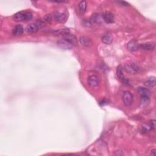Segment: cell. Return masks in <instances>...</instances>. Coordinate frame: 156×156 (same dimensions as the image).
<instances>
[{
  "mask_svg": "<svg viewBox=\"0 0 156 156\" xmlns=\"http://www.w3.org/2000/svg\"><path fill=\"white\" fill-rule=\"evenodd\" d=\"M32 19V14L31 12H20L15 14L13 19L15 21H21L24 20H30Z\"/></svg>",
  "mask_w": 156,
  "mask_h": 156,
  "instance_id": "cell-1",
  "label": "cell"
},
{
  "mask_svg": "<svg viewBox=\"0 0 156 156\" xmlns=\"http://www.w3.org/2000/svg\"><path fill=\"white\" fill-rule=\"evenodd\" d=\"M124 69L129 74H136L140 71V67L136 63L133 62L126 63L124 65Z\"/></svg>",
  "mask_w": 156,
  "mask_h": 156,
  "instance_id": "cell-2",
  "label": "cell"
},
{
  "mask_svg": "<svg viewBox=\"0 0 156 156\" xmlns=\"http://www.w3.org/2000/svg\"><path fill=\"white\" fill-rule=\"evenodd\" d=\"M123 101L126 106H131L133 102V96L129 91H125L123 96Z\"/></svg>",
  "mask_w": 156,
  "mask_h": 156,
  "instance_id": "cell-3",
  "label": "cell"
},
{
  "mask_svg": "<svg viewBox=\"0 0 156 156\" xmlns=\"http://www.w3.org/2000/svg\"><path fill=\"white\" fill-rule=\"evenodd\" d=\"M117 75L118 78V79L120 80V81L121 82H123V84L127 85L129 84V80L128 79H127L125 78L124 75L123 74V67L121 66H118L117 70Z\"/></svg>",
  "mask_w": 156,
  "mask_h": 156,
  "instance_id": "cell-4",
  "label": "cell"
},
{
  "mask_svg": "<svg viewBox=\"0 0 156 156\" xmlns=\"http://www.w3.org/2000/svg\"><path fill=\"white\" fill-rule=\"evenodd\" d=\"M88 84L91 87L95 88L99 85L100 84V79L96 75H92L90 76L87 80Z\"/></svg>",
  "mask_w": 156,
  "mask_h": 156,
  "instance_id": "cell-5",
  "label": "cell"
},
{
  "mask_svg": "<svg viewBox=\"0 0 156 156\" xmlns=\"http://www.w3.org/2000/svg\"><path fill=\"white\" fill-rule=\"evenodd\" d=\"M57 44L59 47L63 49H70L72 48L73 45L67 42L65 39L59 40L57 42Z\"/></svg>",
  "mask_w": 156,
  "mask_h": 156,
  "instance_id": "cell-6",
  "label": "cell"
},
{
  "mask_svg": "<svg viewBox=\"0 0 156 156\" xmlns=\"http://www.w3.org/2000/svg\"><path fill=\"white\" fill-rule=\"evenodd\" d=\"M138 93L141 96V98H149L151 95V91L148 89L144 87H138L137 90Z\"/></svg>",
  "mask_w": 156,
  "mask_h": 156,
  "instance_id": "cell-7",
  "label": "cell"
},
{
  "mask_svg": "<svg viewBox=\"0 0 156 156\" xmlns=\"http://www.w3.org/2000/svg\"><path fill=\"white\" fill-rule=\"evenodd\" d=\"M63 37L65 40L71 43L73 46H76L78 45V39L74 36L71 35L70 34H68L63 36Z\"/></svg>",
  "mask_w": 156,
  "mask_h": 156,
  "instance_id": "cell-8",
  "label": "cell"
},
{
  "mask_svg": "<svg viewBox=\"0 0 156 156\" xmlns=\"http://www.w3.org/2000/svg\"><path fill=\"white\" fill-rule=\"evenodd\" d=\"M102 19L107 24H111L114 22V16L111 12H106L102 15Z\"/></svg>",
  "mask_w": 156,
  "mask_h": 156,
  "instance_id": "cell-9",
  "label": "cell"
},
{
  "mask_svg": "<svg viewBox=\"0 0 156 156\" xmlns=\"http://www.w3.org/2000/svg\"><path fill=\"white\" fill-rule=\"evenodd\" d=\"M155 43L153 42H148L145 43H142L141 45H139V49H143V50H147L150 51L153 50L155 48Z\"/></svg>",
  "mask_w": 156,
  "mask_h": 156,
  "instance_id": "cell-10",
  "label": "cell"
},
{
  "mask_svg": "<svg viewBox=\"0 0 156 156\" xmlns=\"http://www.w3.org/2000/svg\"><path fill=\"white\" fill-rule=\"evenodd\" d=\"M79 42L82 45L86 47H89L92 45L91 40L87 37L86 36H81L79 38Z\"/></svg>",
  "mask_w": 156,
  "mask_h": 156,
  "instance_id": "cell-11",
  "label": "cell"
},
{
  "mask_svg": "<svg viewBox=\"0 0 156 156\" xmlns=\"http://www.w3.org/2000/svg\"><path fill=\"white\" fill-rule=\"evenodd\" d=\"M128 49L132 52L136 51L139 49V45L138 44L137 42L135 40H131L128 44Z\"/></svg>",
  "mask_w": 156,
  "mask_h": 156,
  "instance_id": "cell-12",
  "label": "cell"
},
{
  "mask_svg": "<svg viewBox=\"0 0 156 156\" xmlns=\"http://www.w3.org/2000/svg\"><path fill=\"white\" fill-rule=\"evenodd\" d=\"M54 16L56 21L60 23H64L67 20L66 15L63 13H60L59 12H56L54 14Z\"/></svg>",
  "mask_w": 156,
  "mask_h": 156,
  "instance_id": "cell-13",
  "label": "cell"
},
{
  "mask_svg": "<svg viewBox=\"0 0 156 156\" xmlns=\"http://www.w3.org/2000/svg\"><path fill=\"white\" fill-rule=\"evenodd\" d=\"M39 30L38 26L36 25V23H32L30 25H28L26 27V31L28 33H36Z\"/></svg>",
  "mask_w": 156,
  "mask_h": 156,
  "instance_id": "cell-14",
  "label": "cell"
},
{
  "mask_svg": "<svg viewBox=\"0 0 156 156\" xmlns=\"http://www.w3.org/2000/svg\"><path fill=\"white\" fill-rule=\"evenodd\" d=\"M24 32V28L21 25H16L13 30L12 33L14 36H21Z\"/></svg>",
  "mask_w": 156,
  "mask_h": 156,
  "instance_id": "cell-15",
  "label": "cell"
},
{
  "mask_svg": "<svg viewBox=\"0 0 156 156\" xmlns=\"http://www.w3.org/2000/svg\"><path fill=\"white\" fill-rule=\"evenodd\" d=\"M144 85L148 87H153L156 84V80L155 78L154 77L150 78L149 79H148L146 81L144 82Z\"/></svg>",
  "mask_w": 156,
  "mask_h": 156,
  "instance_id": "cell-16",
  "label": "cell"
},
{
  "mask_svg": "<svg viewBox=\"0 0 156 156\" xmlns=\"http://www.w3.org/2000/svg\"><path fill=\"white\" fill-rule=\"evenodd\" d=\"M112 37L109 35H105L102 37V42L107 45H110L112 42Z\"/></svg>",
  "mask_w": 156,
  "mask_h": 156,
  "instance_id": "cell-17",
  "label": "cell"
},
{
  "mask_svg": "<svg viewBox=\"0 0 156 156\" xmlns=\"http://www.w3.org/2000/svg\"><path fill=\"white\" fill-rule=\"evenodd\" d=\"M87 9V3L85 1H80L79 4V9L81 14H84Z\"/></svg>",
  "mask_w": 156,
  "mask_h": 156,
  "instance_id": "cell-18",
  "label": "cell"
},
{
  "mask_svg": "<svg viewBox=\"0 0 156 156\" xmlns=\"http://www.w3.org/2000/svg\"><path fill=\"white\" fill-rule=\"evenodd\" d=\"M91 21H93L95 23H99L100 20H102V19L100 17V15L98 14H95L91 16Z\"/></svg>",
  "mask_w": 156,
  "mask_h": 156,
  "instance_id": "cell-19",
  "label": "cell"
},
{
  "mask_svg": "<svg viewBox=\"0 0 156 156\" xmlns=\"http://www.w3.org/2000/svg\"><path fill=\"white\" fill-rule=\"evenodd\" d=\"M36 25L38 26V27L39 29H40V28H42L43 27L45 26V23L42 20H38L36 21Z\"/></svg>",
  "mask_w": 156,
  "mask_h": 156,
  "instance_id": "cell-20",
  "label": "cell"
},
{
  "mask_svg": "<svg viewBox=\"0 0 156 156\" xmlns=\"http://www.w3.org/2000/svg\"><path fill=\"white\" fill-rule=\"evenodd\" d=\"M43 20L45 21H47L48 23H50L51 21L52 20V18H51V16L50 15H47L46 16H45V17L43 18Z\"/></svg>",
  "mask_w": 156,
  "mask_h": 156,
  "instance_id": "cell-21",
  "label": "cell"
},
{
  "mask_svg": "<svg viewBox=\"0 0 156 156\" xmlns=\"http://www.w3.org/2000/svg\"><path fill=\"white\" fill-rule=\"evenodd\" d=\"M155 120H151V122H150V127H151V128L155 130Z\"/></svg>",
  "mask_w": 156,
  "mask_h": 156,
  "instance_id": "cell-22",
  "label": "cell"
},
{
  "mask_svg": "<svg viewBox=\"0 0 156 156\" xmlns=\"http://www.w3.org/2000/svg\"><path fill=\"white\" fill-rule=\"evenodd\" d=\"M119 3H121V4H123V5H125V6H128V5H129L128 3H127L124 2V1H120Z\"/></svg>",
  "mask_w": 156,
  "mask_h": 156,
  "instance_id": "cell-23",
  "label": "cell"
},
{
  "mask_svg": "<svg viewBox=\"0 0 156 156\" xmlns=\"http://www.w3.org/2000/svg\"><path fill=\"white\" fill-rule=\"evenodd\" d=\"M151 154H153V155H156V150L155 149L151 150Z\"/></svg>",
  "mask_w": 156,
  "mask_h": 156,
  "instance_id": "cell-24",
  "label": "cell"
}]
</instances>
